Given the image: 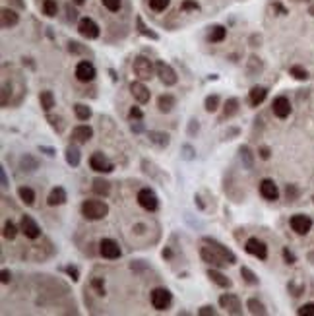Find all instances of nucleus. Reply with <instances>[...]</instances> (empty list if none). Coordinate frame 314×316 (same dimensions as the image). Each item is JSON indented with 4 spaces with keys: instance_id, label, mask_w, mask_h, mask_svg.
Returning a JSON list of instances; mask_svg holds the SVG:
<instances>
[{
    "instance_id": "f257e3e1",
    "label": "nucleus",
    "mask_w": 314,
    "mask_h": 316,
    "mask_svg": "<svg viewBox=\"0 0 314 316\" xmlns=\"http://www.w3.org/2000/svg\"><path fill=\"white\" fill-rule=\"evenodd\" d=\"M82 216L90 221H99L109 216V206L101 200H84L82 202Z\"/></svg>"
},
{
    "instance_id": "f03ea898",
    "label": "nucleus",
    "mask_w": 314,
    "mask_h": 316,
    "mask_svg": "<svg viewBox=\"0 0 314 316\" xmlns=\"http://www.w3.org/2000/svg\"><path fill=\"white\" fill-rule=\"evenodd\" d=\"M150 301H152V307L161 313V311H167V309L171 307V303H173V295H171V291H169V289H165V287H157V289L152 291Z\"/></svg>"
},
{
    "instance_id": "7ed1b4c3",
    "label": "nucleus",
    "mask_w": 314,
    "mask_h": 316,
    "mask_svg": "<svg viewBox=\"0 0 314 316\" xmlns=\"http://www.w3.org/2000/svg\"><path fill=\"white\" fill-rule=\"evenodd\" d=\"M132 68H134V74H136L140 80H150V78L154 76V64H152L150 59H146V57H136Z\"/></svg>"
},
{
    "instance_id": "20e7f679",
    "label": "nucleus",
    "mask_w": 314,
    "mask_h": 316,
    "mask_svg": "<svg viewBox=\"0 0 314 316\" xmlns=\"http://www.w3.org/2000/svg\"><path fill=\"white\" fill-rule=\"evenodd\" d=\"M202 241H204V245H208L210 249H214L216 253L220 254L221 258L225 260V264H235V262H237V256L231 253L225 245H221L220 241H216V239H212V237H204Z\"/></svg>"
},
{
    "instance_id": "39448f33",
    "label": "nucleus",
    "mask_w": 314,
    "mask_h": 316,
    "mask_svg": "<svg viewBox=\"0 0 314 316\" xmlns=\"http://www.w3.org/2000/svg\"><path fill=\"white\" fill-rule=\"evenodd\" d=\"M138 204L148 210V212H156L159 208V200H157V194L152 189H142L138 192Z\"/></svg>"
},
{
    "instance_id": "423d86ee",
    "label": "nucleus",
    "mask_w": 314,
    "mask_h": 316,
    "mask_svg": "<svg viewBox=\"0 0 314 316\" xmlns=\"http://www.w3.org/2000/svg\"><path fill=\"white\" fill-rule=\"evenodd\" d=\"M291 229L297 233V235H307L311 229H313V220L305 214H295L291 220H289Z\"/></svg>"
},
{
    "instance_id": "0eeeda50",
    "label": "nucleus",
    "mask_w": 314,
    "mask_h": 316,
    "mask_svg": "<svg viewBox=\"0 0 314 316\" xmlns=\"http://www.w3.org/2000/svg\"><path fill=\"white\" fill-rule=\"evenodd\" d=\"M99 254L103 258H107V260H117V258H121L123 251H121V247L113 239H103L99 243Z\"/></svg>"
},
{
    "instance_id": "6e6552de",
    "label": "nucleus",
    "mask_w": 314,
    "mask_h": 316,
    "mask_svg": "<svg viewBox=\"0 0 314 316\" xmlns=\"http://www.w3.org/2000/svg\"><path fill=\"white\" fill-rule=\"evenodd\" d=\"M220 305H221V309H225L229 315H241V313H243L241 301H239V297H237V295H233V293L221 295V297H220Z\"/></svg>"
},
{
    "instance_id": "1a4fd4ad",
    "label": "nucleus",
    "mask_w": 314,
    "mask_h": 316,
    "mask_svg": "<svg viewBox=\"0 0 314 316\" xmlns=\"http://www.w3.org/2000/svg\"><path fill=\"white\" fill-rule=\"evenodd\" d=\"M156 72L157 76H159V80H161V84H165V86H175L177 80H179V78H177V72L165 63H157Z\"/></svg>"
},
{
    "instance_id": "9d476101",
    "label": "nucleus",
    "mask_w": 314,
    "mask_h": 316,
    "mask_svg": "<svg viewBox=\"0 0 314 316\" xmlns=\"http://www.w3.org/2000/svg\"><path fill=\"white\" fill-rule=\"evenodd\" d=\"M95 76H97L95 66L90 63V61H82V63L76 66V78H78V82H84V84L94 82Z\"/></svg>"
},
{
    "instance_id": "9b49d317",
    "label": "nucleus",
    "mask_w": 314,
    "mask_h": 316,
    "mask_svg": "<svg viewBox=\"0 0 314 316\" xmlns=\"http://www.w3.org/2000/svg\"><path fill=\"white\" fill-rule=\"evenodd\" d=\"M90 167H92L94 171H97V173H111V171L115 169V165L105 158L101 152H95L94 156L90 158Z\"/></svg>"
},
{
    "instance_id": "f8f14e48",
    "label": "nucleus",
    "mask_w": 314,
    "mask_h": 316,
    "mask_svg": "<svg viewBox=\"0 0 314 316\" xmlns=\"http://www.w3.org/2000/svg\"><path fill=\"white\" fill-rule=\"evenodd\" d=\"M245 251L249 254H252V256H256V258H260V260H266V258H268V247H266L260 239H256V237H251V239L247 241Z\"/></svg>"
},
{
    "instance_id": "ddd939ff",
    "label": "nucleus",
    "mask_w": 314,
    "mask_h": 316,
    "mask_svg": "<svg viewBox=\"0 0 314 316\" xmlns=\"http://www.w3.org/2000/svg\"><path fill=\"white\" fill-rule=\"evenodd\" d=\"M20 231L28 237V239H39L41 237V229H39V225L37 221L30 218V216H24L22 220H20Z\"/></svg>"
},
{
    "instance_id": "4468645a",
    "label": "nucleus",
    "mask_w": 314,
    "mask_h": 316,
    "mask_svg": "<svg viewBox=\"0 0 314 316\" xmlns=\"http://www.w3.org/2000/svg\"><path fill=\"white\" fill-rule=\"evenodd\" d=\"M78 32L82 33L86 39H97L99 37V26L92 18H82L78 24Z\"/></svg>"
},
{
    "instance_id": "2eb2a0df",
    "label": "nucleus",
    "mask_w": 314,
    "mask_h": 316,
    "mask_svg": "<svg viewBox=\"0 0 314 316\" xmlns=\"http://www.w3.org/2000/svg\"><path fill=\"white\" fill-rule=\"evenodd\" d=\"M272 109H274V115H276L278 119H287V117L291 115V103H289V99H287L285 95H280V97L274 99Z\"/></svg>"
},
{
    "instance_id": "dca6fc26",
    "label": "nucleus",
    "mask_w": 314,
    "mask_h": 316,
    "mask_svg": "<svg viewBox=\"0 0 314 316\" xmlns=\"http://www.w3.org/2000/svg\"><path fill=\"white\" fill-rule=\"evenodd\" d=\"M200 256H202V260H204L206 264H210V266H216V268H223V266H227V264H225V260H223V258H221L220 254L216 253L214 249H210L208 245L200 249Z\"/></svg>"
},
{
    "instance_id": "f3484780",
    "label": "nucleus",
    "mask_w": 314,
    "mask_h": 316,
    "mask_svg": "<svg viewBox=\"0 0 314 316\" xmlns=\"http://www.w3.org/2000/svg\"><path fill=\"white\" fill-rule=\"evenodd\" d=\"M130 94H132V97H134L140 105H146V103L150 101V97H152L150 90H148L142 82H132V84H130Z\"/></svg>"
},
{
    "instance_id": "a211bd4d",
    "label": "nucleus",
    "mask_w": 314,
    "mask_h": 316,
    "mask_svg": "<svg viewBox=\"0 0 314 316\" xmlns=\"http://www.w3.org/2000/svg\"><path fill=\"white\" fill-rule=\"evenodd\" d=\"M260 194H262V198H266V200L274 202V200H278V196H280V190H278V185H276L274 181H270V179H264V181L260 183Z\"/></svg>"
},
{
    "instance_id": "6ab92c4d",
    "label": "nucleus",
    "mask_w": 314,
    "mask_h": 316,
    "mask_svg": "<svg viewBox=\"0 0 314 316\" xmlns=\"http://www.w3.org/2000/svg\"><path fill=\"white\" fill-rule=\"evenodd\" d=\"M92 138H94V130H92V126H88V125L76 126L72 130V140L78 142V144H88Z\"/></svg>"
},
{
    "instance_id": "aec40b11",
    "label": "nucleus",
    "mask_w": 314,
    "mask_h": 316,
    "mask_svg": "<svg viewBox=\"0 0 314 316\" xmlns=\"http://www.w3.org/2000/svg\"><path fill=\"white\" fill-rule=\"evenodd\" d=\"M0 18H2V28H4V30L14 28V26H18V22H20L18 12H16V10H10V8H2Z\"/></svg>"
},
{
    "instance_id": "412c9836",
    "label": "nucleus",
    "mask_w": 314,
    "mask_h": 316,
    "mask_svg": "<svg viewBox=\"0 0 314 316\" xmlns=\"http://www.w3.org/2000/svg\"><path fill=\"white\" fill-rule=\"evenodd\" d=\"M66 200H68L66 198V190L63 187H55V189L51 190L49 198H47V204L49 206H63Z\"/></svg>"
},
{
    "instance_id": "4be33fe9",
    "label": "nucleus",
    "mask_w": 314,
    "mask_h": 316,
    "mask_svg": "<svg viewBox=\"0 0 314 316\" xmlns=\"http://www.w3.org/2000/svg\"><path fill=\"white\" fill-rule=\"evenodd\" d=\"M175 105H177V99L169 94L161 95V97L157 99V109H159L161 113H171Z\"/></svg>"
},
{
    "instance_id": "5701e85b",
    "label": "nucleus",
    "mask_w": 314,
    "mask_h": 316,
    "mask_svg": "<svg viewBox=\"0 0 314 316\" xmlns=\"http://www.w3.org/2000/svg\"><path fill=\"white\" fill-rule=\"evenodd\" d=\"M266 95H268V90H266V88H262V86H254V88L251 90V94H249L251 105L252 107H258V105L266 99Z\"/></svg>"
},
{
    "instance_id": "b1692460",
    "label": "nucleus",
    "mask_w": 314,
    "mask_h": 316,
    "mask_svg": "<svg viewBox=\"0 0 314 316\" xmlns=\"http://www.w3.org/2000/svg\"><path fill=\"white\" fill-rule=\"evenodd\" d=\"M247 309H249V313L254 315V316H266L268 315V311H266L264 303H260L258 299H249V301H247Z\"/></svg>"
},
{
    "instance_id": "393cba45",
    "label": "nucleus",
    "mask_w": 314,
    "mask_h": 316,
    "mask_svg": "<svg viewBox=\"0 0 314 316\" xmlns=\"http://www.w3.org/2000/svg\"><path fill=\"white\" fill-rule=\"evenodd\" d=\"M92 189H94V192L95 194H99V196H109V192H111V183L105 181V179H94Z\"/></svg>"
},
{
    "instance_id": "a878e982",
    "label": "nucleus",
    "mask_w": 314,
    "mask_h": 316,
    "mask_svg": "<svg viewBox=\"0 0 314 316\" xmlns=\"http://www.w3.org/2000/svg\"><path fill=\"white\" fill-rule=\"evenodd\" d=\"M208 278H210V280H212V282H214L216 285L223 287V289L233 285V284H231V280H229V278H225V276H223L221 272H218V270H208Z\"/></svg>"
},
{
    "instance_id": "bb28decb",
    "label": "nucleus",
    "mask_w": 314,
    "mask_h": 316,
    "mask_svg": "<svg viewBox=\"0 0 314 316\" xmlns=\"http://www.w3.org/2000/svg\"><path fill=\"white\" fill-rule=\"evenodd\" d=\"M39 103H41L43 111H47V113H49V111L55 107V95H53V92H49V90L41 92V94H39Z\"/></svg>"
},
{
    "instance_id": "cd10ccee",
    "label": "nucleus",
    "mask_w": 314,
    "mask_h": 316,
    "mask_svg": "<svg viewBox=\"0 0 314 316\" xmlns=\"http://www.w3.org/2000/svg\"><path fill=\"white\" fill-rule=\"evenodd\" d=\"M148 138H150V142H154V144L159 146V148H167V146H169V134H165V132H156V130H152V132L148 134Z\"/></svg>"
},
{
    "instance_id": "c85d7f7f",
    "label": "nucleus",
    "mask_w": 314,
    "mask_h": 316,
    "mask_svg": "<svg viewBox=\"0 0 314 316\" xmlns=\"http://www.w3.org/2000/svg\"><path fill=\"white\" fill-rule=\"evenodd\" d=\"M239 99L237 97H231V99H227V103H225V107H223V117L225 119H229V117H233V115H237L239 113Z\"/></svg>"
},
{
    "instance_id": "c756f323",
    "label": "nucleus",
    "mask_w": 314,
    "mask_h": 316,
    "mask_svg": "<svg viewBox=\"0 0 314 316\" xmlns=\"http://www.w3.org/2000/svg\"><path fill=\"white\" fill-rule=\"evenodd\" d=\"M80 159H82V156H80V150H78L76 146H68V148H66V163H68V165L78 167V165H80Z\"/></svg>"
},
{
    "instance_id": "7c9ffc66",
    "label": "nucleus",
    "mask_w": 314,
    "mask_h": 316,
    "mask_svg": "<svg viewBox=\"0 0 314 316\" xmlns=\"http://www.w3.org/2000/svg\"><path fill=\"white\" fill-rule=\"evenodd\" d=\"M18 196H20V200H22L26 206H33V204H35V192H33L30 187H20V189H18Z\"/></svg>"
},
{
    "instance_id": "2f4dec72",
    "label": "nucleus",
    "mask_w": 314,
    "mask_h": 316,
    "mask_svg": "<svg viewBox=\"0 0 314 316\" xmlns=\"http://www.w3.org/2000/svg\"><path fill=\"white\" fill-rule=\"evenodd\" d=\"M74 113H76L78 121H88V119L92 117V109H90L88 105H84V103H78V105H74Z\"/></svg>"
},
{
    "instance_id": "473e14b6",
    "label": "nucleus",
    "mask_w": 314,
    "mask_h": 316,
    "mask_svg": "<svg viewBox=\"0 0 314 316\" xmlns=\"http://www.w3.org/2000/svg\"><path fill=\"white\" fill-rule=\"evenodd\" d=\"M225 35H227V30H225L223 26H214L210 35H208V39H210L212 43H220V41L225 39Z\"/></svg>"
},
{
    "instance_id": "72a5a7b5",
    "label": "nucleus",
    "mask_w": 314,
    "mask_h": 316,
    "mask_svg": "<svg viewBox=\"0 0 314 316\" xmlns=\"http://www.w3.org/2000/svg\"><path fill=\"white\" fill-rule=\"evenodd\" d=\"M204 107L208 113H214L220 109V95H208L206 101H204Z\"/></svg>"
},
{
    "instance_id": "f704fd0d",
    "label": "nucleus",
    "mask_w": 314,
    "mask_h": 316,
    "mask_svg": "<svg viewBox=\"0 0 314 316\" xmlns=\"http://www.w3.org/2000/svg\"><path fill=\"white\" fill-rule=\"evenodd\" d=\"M241 276H243V280H245L249 285H258V278H256V274L252 272L251 268L243 266V268H241Z\"/></svg>"
},
{
    "instance_id": "c9c22d12",
    "label": "nucleus",
    "mask_w": 314,
    "mask_h": 316,
    "mask_svg": "<svg viewBox=\"0 0 314 316\" xmlns=\"http://www.w3.org/2000/svg\"><path fill=\"white\" fill-rule=\"evenodd\" d=\"M2 235H4V239H8V241H14L16 239V235H18V229H16V225L12 221H6L4 223V231H2Z\"/></svg>"
},
{
    "instance_id": "e433bc0d",
    "label": "nucleus",
    "mask_w": 314,
    "mask_h": 316,
    "mask_svg": "<svg viewBox=\"0 0 314 316\" xmlns=\"http://www.w3.org/2000/svg\"><path fill=\"white\" fill-rule=\"evenodd\" d=\"M241 159H243V163H245V167L247 169H252V165H254V161H252V154H251V148L249 146H243L241 150Z\"/></svg>"
},
{
    "instance_id": "4c0bfd02",
    "label": "nucleus",
    "mask_w": 314,
    "mask_h": 316,
    "mask_svg": "<svg viewBox=\"0 0 314 316\" xmlns=\"http://www.w3.org/2000/svg\"><path fill=\"white\" fill-rule=\"evenodd\" d=\"M43 12H45L49 18L57 16V12H59V6H57V2H55V0H45V2H43Z\"/></svg>"
},
{
    "instance_id": "58836bf2",
    "label": "nucleus",
    "mask_w": 314,
    "mask_h": 316,
    "mask_svg": "<svg viewBox=\"0 0 314 316\" xmlns=\"http://www.w3.org/2000/svg\"><path fill=\"white\" fill-rule=\"evenodd\" d=\"M20 165H22L24 171H35V169H37V159L31 158V156H24Z\"/></svg>"
},
{
    "instance_id": "ea45409f",
    "label": "nucleus",
    "mask_w": 314,
    "mask_h": 316,
    "mask_svg": "<svg viewBox=\"0 0 314 316\" xmlns=\"http://www.w3.org/2000/svg\"><path fill=\"white\" fill-rule=\"evenodd\" d=\"M289 72H291V76H293V78H297V80H307V78H309L307 70H305V68H301V66H293Z\"/></svg>"
},
{
    "instance_id": "a19ab883",
    "label": "nucleus",
    "mask_w": 314,
    "mask_h": 316,
    "mask_svg": "<svg viewBox=\"0 0 314 316\" xmlns=\"http://www.w3.org/2000/svg\"><path fill=\"white\" fill-rule=\"evenodd\" d=\"M101 2H103V6H105L107 10H111V12H119L121 6H123V0H101Z\"/></svg>"
},
{
    "instance_id": "79ce46f5",
    "label": "nucleus",
    "mask_w": 314,
    "mask_h": 316,
    "mask_svg": "<svg viewBox=\"0 0 314 316\" xmlns=\"http://www.w3.org/2000/svg\"><path fill=\"white\" fill-rule=\"evenodd\" d=\"M138 30H140V33H142V35H146V37H150V39H154V41L157 39V33H154L152 30H148V28L144 26L142 18H138Z\"/></svg>"
},
{
    "instance_id": "37998d69",
    "label": "nucleus",
    "mask_w": 314,
    "mask_h": 316,
    "mask_svg": "<svg viewBox=\"0 0 314 316\" xmlns=\"http://www.w3.org/2000/svg\"><path fill=\"white\" fill-rule=\"evenodd\" d=\"M169 2H171V0H150V6H152V10H156V12H163V10L169 6Z\"/></svg>"
},
{
    "instance_id": "c03bdc74",
    "label": "nucleus",
    "mask_w": 314,
    "mask_h": 316,
    "mask_svg": "<svg viewBox=\"0 0 314 316\" xmlns=\"http://www.w3.org/2000/svg\"><path fill=\"white\" fill-rule=\"evenodd\" d=\"M297 313H299L301 316H314V303H307V305H303Z\"/></svg>"
},
{
    "instance_id": "a18cd8bd",
    "label": "nucleus",
    "mask_w": 314,
    "mask_h": 316,
    "mask_svg": "<svg viewBox=\"0 0 314 316\" xmlns=\"http://www.w3.org/2000/svg\"><path fill=\"white\" fill-rule=\"evenodd\" d=\"M64 272L72 278V282H78V280H80V272H78V268H76V266H66V268H64Z\"/></svg>"
},
{
    "instance_id": "49530a36",
    "label": "nucleus",
    "mask_w": 314,
    "mask_h": 316,
    "mask_svg": "<svg viewBox=\"0 0 314 316\" xmlns=\"http://www.w3.org/2000/svg\"><path fill=\"white\" fill-rule=\"evenodd\" d=\"M198 315H200V316H216V315H218V311H216L214 307L206 305V307H202V309L198 311Z\"/></svg>"
},
{
    "instance_id": "de8ad7c7",
    "label": "nucleus",
    "mask_w": 314,
    "mask_h": 316,
    "mask_svg": "<svg viewBox=\"0 0 314 316\" xmlns=\"http://www.w3.org/2000/svg\"><path fill=\"white\" fill-rule=\"evenodd\" d=\"M128 117H130V119H138V121H140V119H144V113H142V109H140V107H132V109H130V113H128Z\"/></svg>"
},
{
    "instance_id": "09e8293b",
    "label": "nucleus",
    "mask_w": 314,
    "mask_h": 316,
    "mask_svg": "<svg viewBox=\"0 0 314 316\" xmlns=\"http://www.w3.org/2000/svg\"><path fill=\"white\" fill-rule=\"evenodd\" d=\"M92 285L97 289V295H105V284H103L101 280H97V278H95L94 282H92Z\"/></svg>"
},
{
    "instance_id": "8fccbe9b",
    "label": "nucleus",
    "mask_w": 314,
    "mask_h": 316,
    "mask_svg": "<svg viewBox=\"0 0 314 316\" xmlns=\"http://www.w3.org/2000/svg\"><path fill=\"white\" fill-rule=\"evenodd\" d=\"M68 51H70V53H86V51L80 47V43H76V41H70V43H68Z\"/></svg>"
},
{
    "instance_id": "3c124183",
    "label": "nucleus",
    "mask_w": 314,
    "mask_h": 316,
    "mask_svg": "<svg viewBox=\"0 0 314 316\" xmlns=\"http://www.w3.org/2000/svg\"><path fill=\"white\" fill-rule=\"evenodd\" d=\"M200 6H198V2H194V0H185L183 2V10H198Z\"/></svg>"
},
{
    "instance_id": "603ef678",
    "label": "nucleus",
    "mask_w": 314,
    "mask_h": 316,
    "mask_svg": "<svg viewBox=\"0 0 314 316\" xmlns=\"http://www.w3.org/2000/svg\"><path fill=\"white\" fill-rule=\"evenodd\" d=\"M283 258H285L287 264H293V262H295V254L291 253L289 249H283Z\"/></svg>"
},
{
    "instance_id": "864d4df0",
    "label": "nucleus",
    "mask_w": 314,
    "mask_h": 316,
    "mask_svg": "<svg viewBox=\"0 0 314 316\" xmlns=\"http://www.w3.org/2000/svg\"><path fill=\"white\" fill-rule=\"evenodd\" d=\"M183 152H185V159H194V150L190 148V146H183Z\"/></svg>"
},
{
    "instance_id": "5fc2aeb1",
    "label": "nucleus",
    "mask_w": 314,
    "mask_h": 316,
    "mask_svg": "<svg viewBox=\"0 0 314 316\" xmlns=\"http://www.w3.org/2000/svg\"><path fill=\"white\" fill-rule=\"evenodd\" d=\"M2 284H10V280H12V276H10V272L8 270H2Z\"/></svg>"
},
{
    "instance_id": "6e6d98bb",
    "label": "nucleus",
    "mask_w": 314,
    "mask_h": 316,
    "mask_svg": "<svg viewBox=\"0 0 314 316\" xmlns=\"http://www.w3.org/2000/svg\"><path fill=\"white\" fill-rule=\"evenodd\" d=\"M258 154H260V158L262 159H270V150H268L266 146H264V148H260V152H258Z\"/></svg>"
},
{
    "instance_id": "4d7b16f0",
    "label": "nucleus",
    "mask_w": 314,
    "mask_h": 316,
    "mask_svg": "<svg viewBox=\"0 0 314 316\" xmlns=\"http://www.w3.org/2000/svg\"><path fill=\"white\" fill-rule=\"evenodd\" d=\"M76 18H78V12L72 6H68V20H76Z\"/></svg>"
},
{
    "instance_id": "13d9d810",
    "label": "nucleus",
    "mask_w": 314,
    "mask_h": 316,
    "mask_svg": "<svg viewBox=\"0 0 314 316\" xmlns=\"http://www.w3.org/2000/svg\"><path fill=\"white\" fill-rule=\"evenodd\" d=\"M0 177H2V189H8V177H6V171H4V169L0 171Z\"/></svg>"
},
{
    "instance_id": "bf43d9fd",
    "label": "nucleus",
    "mask_w": 314,
    "mask_h": 316,
    "mask_svg": "<svg viewBox=\"0 0 314 316\" xmlns=\"http://www.w3.org/2000/svg\"><path fill=\"white\" fill-rule=\"evenodd\" d=\"M299 192H297V189H293V187H287V198L291 200V198H295Z\"/></svg>"
},
{
    "instance_id": "052dcab7",
    "label": "nucleus",
    "mask_w": 314,
    "mask_h": 316,
    "mask_svg": "<svg viewBox=\"0 0 314 316\" xmlns=\"http://www.w3.org/2000/svg\"><path fill=\"white\" fill-rule=\"evenodd\" d=\"M194 132H198V121H190V130H188V134L192 136Z\"/></svg>"
},
{
    "instance_id": "680f3d73",
    "label": "nucleus",
    "mask_w": 314,
    "mask_h": 316,
    "mask_svg": "<svg viewBox=\"0 0 314 316\" xmlns=\"http://www.w3.org/2000/svg\"><path fill=\"white\" fill-rule=\"evenodd\" d=\"M132 130L134 132H142V125H132Z\"/></svg>"
},
{
    "instance_id": "e2e57ef3",
    "label": "nucleus",
    "mask_w": 314,
    "mask_h": 316,
    "mask_svg": "<svg viewBox=\"0 0 314 316\" xmlns=\"http://www.w3.org/2000/svg\"><path fill=\"white\" fill-rule=\"evenodd\" d=\"M84 2H86V0H74V4H78V6H82Z\"/></svg>"
},
{
    "instance_id": "0e129e2a",
    "label": "nucleus",
    "mask_w": 314,
    "mask_h": 316,
    "mask_svg": "<svg viewBox=\"0 0 314 316\" xmlns=\"http://www.w3.org/2000/svg\"><path fill=\"white\" fill-rule=\"evenodd\" d=\"M14 2H16V4H18V6H22V8H24V6H26V4H24V2H22V0H14Z\"/></svg>"
},
{
    "instance_id": "69168bd1",
    "label": "nucleus",
    "mask_w": 314,
    "mask_h": 316,
    "mask_svg": "<svg viewBox=\"0 0 314 316\" xmlns=\"http://www.w3.org/2000/svg\"><path fill=\"white\" fill-rule=\"evenodd\" d=\"M309 14H311V16H314V4L311 6V8H309Z\"/></svg>"
}]
</instances>
